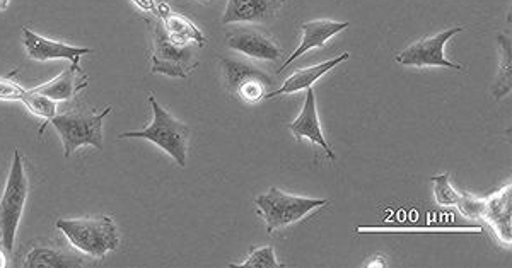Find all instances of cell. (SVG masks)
Instances as JSON below:
<instances>
[{
  "label": "cell",
  "mask_w": 512,
  "mask_h": 268,
  "mask_svg": "<svg viewBox=\"0 0 512 268\" xmlns=\"http://www.w3.org/2000/svg\"><path fill=\"white\" fill-rule=\"evenodd\" d=\"M23 267H81V258L67 255L64 251L59 250V248H52V246H35V248L28 253V257L24 258Z\"/></svg>",
  "instance_id": "19"
},
{
  "label": "cell",
  "mask_w": 512,
  "mask_h": 268,
  "mask_svg": "<svg viewBox=\"0 0 512 268\" xmlns=\"http://www.w3.org/2000/svg\"><path fill=\"white\" fill-rule=\"evenodd\" d=\"M6 255L0 251V268H4L7 265Z\"/></svg>",
  "instance_id": "29"
},
{
  "label": "cell",
  "mask_w": 512,
  "mask_h": 268,
  "mask_svg": "<svg viewBox=\"0 0 512 268\" xmlns=\"http://www.w3.org/2000/svg\"><path fill=\"white\" fill-rule=\"evenodd\" d=\"M9 4H11V0H0V11H6Z\"/></svg>",
  "instance_id": "28"
},
{
  "label": "cell",
  "mask_w": 512,
  "mask_h": 268,
  "mask_svg": "<svg viewBox=\"0 0 512 268\" xmlns=\"http://www.w3.org/2000/svg\"><path fill=\"white\" fill-rule=\"evenodd\" d=\"M132 2L139 7L140 11L146 12V14H156V11H158L156 0H132Z\"/></svg>",
  "instance_id": "26"
},
{
  "label": "cell",
  "mask_w": 512,
  "mask_h": 268,
  "mask_svg": "<svg viewBox=\"0 0 512 268\" xmlns=\"http://www.w3.org/2000/svg\"><path fill=\"white\" fill-rule=\"evenodd\" d=\"M497 48H499V70L495 77L494 88H492V96L495 100L506 98L512 89V72H511V36L506 33L497 35Z\"/></svg>",
  "instance_id": "20"
},
{
  "label": "cell",
  "mask_w": 512,
  "mask_h": 268,
  "mask_svg": "<svg viewBox=\"0 0 512 268\" xmlns=\"http://www.w3.org/2000/svg\"><path fill=\"white\" fill-rule=\"evenodd\" d=\"M355 233H482L478 224H453V222H429V224H403V222H381L371 226H357Z\"/></svg>",
  "instance_id": "15"
},
{
  "label": "cell",
  "mask_w": 512,
  "mask_h": 268,
  "mask_svg": "<svg viewBox=\"0 0 512 268\" xmlns=\"http://www.w3.org/2000/svg\"><path fill=\"white\" fill-rule=\"evenodd\" d=\"M149 105L152 108V123L139 132H125L118 139H146L161 147L169 158L180 168H185L188 161V142L192 137V129L187 123L173 117L164 106L159 105L154 94H149Z\"/></svg>",
  "instance_id": "2"
},
{
  "label": "cell",
  "mask_w": 512,
  "mask_h": 268,
  "mask_svg": "<svg viewBox=\"0 0 512 268\" xmlns=\"http://www.w3.org/2000/svg\"><path fill=\"white\" fill-rule=\"evenodd\" d=\"M431 181L434 183V195H436L437 204L443 205V207L458 204L461 193L456 192V190L451 187L448 173L432 176Z\"/></svg>",
  "instance_id": "23"
},
{
  "label": "cell",
  "mask_w": 512,
  "mask_h": 268,
  "mask_svg": "<svg viewBox=\"0 0 512 268\" xmlns=\"http://www.w3.org/2000/svg\"><path fill=\"white\" fill-rule=\"evenodd\" d=\"M200 4H212V2H216V0H197Z\"/></svg>",
  "instance_id": "30"
},
{
  "label": "cell",
  "mask_w": 512,
  "mask_h": 268,
  "mask_svg": "<svg viewBox=\"0 0 512 268\" xmlns=\"http://www.w3.org/2000/svg\"><path fill=\"white\" fill-rule=\"evenodd\" d=\"M219 69L227 93L243 103L265 100V96L270 93L268 89L274 86L272 77L268 76L265 70L246 60L222 55L219 59Z\"/></svg>",
  "instance_id": "7"
},
{
  "label": "cell",
  "mask_w": 512,
  "mask_h": 268,
  "mask_svg": "<svg viewBox=\"0 0 512 268\" xmlns=\"http://www.w3.org/2000/svg\"><path fill=\"white\" fill-rule=\"evenodd\" d=\"M286 4L287 0H227L222 24L272 23Z\"/></svg>",
  "instance_id": "10"
},
{
  "label": "cell",
  "mask_w": 512,
  "mask_h": 268,
  "mask_svg": "<svg viewBox=\"0 0 512 268\" xmlns=\"http://www.w3.org/2000/svg\"><path fill=\"white\" fill-rule=\"evenodd\" d=\"M24 48L31 60L48 62V60H70L72 64H79V60L93 48L70 47L60 41L48 40L45 36L36 35L28 28H23Z\"/></svg>",
  "instance_id": "11"
},
{
  "label": "cell",
  "mask_w": 512,
  "mask_h": 268,
  "mask_svg": "<svg viewBox=\"0 0 512 268\" xmlns=\"http://www.w3.org/2000/svg\"><path fill=\"white\" fill-rule=\"evenodd\" d=\"M328 204L326 199H309L282 192L279 188H270L267 193L255 199L258 214L267 222L268 234L277 233L280 229L303 221L311 212Z\"/></svg>",
  "instance_id": "6"
},
{
  "label": "cell",
  "mask_w": 512,
  "mask_h": 268,
  "mask_svg": "<svg viewBox=\"0 0 512 268\" xmlns=\"http://www.w3.org/2000/svg\"><path fill=\"white\" fill-rule=\"evenodd\" d=\"M483 219L494 228L502 243H512V183L485 199Z\"/></svg>",
  "instance_id": "14"
},
{
  "label": "cell",
  "mask_w": 512,
  "mask_h": 268,
  "mask_svg": "<svg viewBox=\"0 0 512 268\" xmlns=\"http://www.w3.org/2000/svg\"><path fill=\"white\" fill-rule=\"evenodd\" d=\"M234 267L241 268H284L275 257V251L272 246H262V248H253L250 255L246 257L245 262L238 263Z\"/></svg>",
  "instance_id": "22"
},
{
  "label": "cell",
  "mask_w": 512,
  "mask_h": 268,
  "mask_svg": "<svg viewBox=\"0 0 512 268\" xmlns=\"http://www.w3.org/2000/svg\"><path fill=\"white\" fill-rule=\"evenodd\" d=\"M226 45L233 52L241 53L248 59L275 62L284 57V50L274 36L268 35L267 31L253 24H245L229 31L226 35Z\"/></svg>",
  "instance_id": "9"
},
{
  "label": "cell",
  "mask_w": 512,
  "mask_h": 268,
  "mask_svg": "<svg viewBox=\"0 0 512 268\" xmlns=\"http://www.w3.org/2000/svg\"><path fill=\"white\" fill-rule=\"evenodd\" d=\"M88 88V76L82 72L79 64H72L47 84L35 88L36 93L45 94L53 101H67L76 98L79 91Z\"/></svg>",
  "instance_id": "17"
},
{
  "label": "cell",
  "mask_w": 512,
  "mask_h": 268,
  "mask_svg": "<svg viewBox=\"0 0 512 268\" xmlns=\"http://www.w3.org/2000/svg\"><path fill=\"white\" fill-rule=\"evenodd\" d=\"M364 267L383 268V267H388V263H386V260H384V258L381 257V255H378V257H374V258H371V260H367V263H366V265H364Z\"/></svg>",
  "instance_id": "27"
},
{
  "label": "cell",
  "mask_w": 512,
  "mask_h": 268,
  "mask_svg": "<svg viewBox=\"0 0 512 268\" xmlns=\"http://www.w3.org/2000/svg\"><path fill=\"white\" fill-rule=\"evenodd\" d=\"M30 193V181L24 168V159L16 149L12 158L11 171L7 176L6 188L0 199V245L4 250L14 251L19 222L23 217L24 205Z\"/></svg>",
  "instance_id": "4"
},
{
  "label": "cell",
  "mask_w": 512,
  "mask_h": 268,
  "mask_svg": "<svg viewBox=\"0 0 512 268\" xmlns=\"http://www.w3.org/2000/svg\"><path fill=\"white\" fill-rule=\"evenodd\" d=\"M18 70L14 69L9 76L0 77V100L21 101L24 89L19 86L18 82L12 81V76H16Z\"/></svg>",
  "instance_id": "25"
},
{
  "label": "cell",
  "mask_w": 512,
  "mask_h": 268,
  "mask_svg": "<svg viewBox=\"0 0 512 268\" xmlns=\"http://www.w3.org/2000/svg\"><path fill=\"white\" fill-rule=\"evenodd\" d=\"M456 207L468 219H480V217H483V210H485V199H477V197H473L472 193H463V195H460Z\"/></svg>",
  "instance_id": "24"
},
{
  "label": "cell",
  "mask_w": 512,
  "mask_h": 268,
  "mask_svg": "<svg viewBox=\"0 0 512 268\" xmlns=\"http://www.w3.org/2000/svg\"><path fill=\"white\" fill-rule=\"evenodd\" d=\"M21 103H23L28 110L35 115V117L43 120V125L40 129V137L45 134L53 117L57 115V101L50 100L45 94L36 93L35 89H24L23 96H21Z\"/></svg>",
  "instance_id": "21"
},
{
  "label": "cell",
  "mask_w": 512,
  "mask_h": 268,
  "mask_svg": "<svg viewBox=\"0 0 512 268\" xmlns=\"http://www.w3.org/2000/svg\"><path fill=\"white\" fill-rule=\"evenodd\" d=\"M161 21H163L164 28L168 31L169 38L180 43V45H188V43H197L198 47H205V36L202 31L198 30L197 26L190 21V19L181 16L178 12L171 11L168 4H158V11H156Z\"/></svg>",
  "instance_id": "18"
},
{
  "label": "cell",
  "mask_w": 512,
  "mask_h": 268,
  "mask_svg": "<svg viewBox=\"0 0 512 268\" xmlns=\"http://www.w3.org/2000/svg\"><path fill=\"white\" fill-rule=\"evenodd\" d=\"M349 26V21H333V19H313V21H306V23L301 24L303 40L299 43V47L292 52L291 57L282 64L279 72L286 70L292 62H296L299 57H303L304 53L309 52V50L325 47L333 36L347 30Z\"/></svg>",
  "instance_id": "13"
},
{
  "label": "cell",
  "mask_w": 512,
  "mask_h": 268,
  "mask_svg": "<svg viewBox=\"0 0 512 268\" xmlns=\"http://www.w3.org/2000/svg\"><path fill=\"white\" fill-rule=\"evenodd\" d=\"M461 31L465 30L458 26V28L441 31L436 35L420 38L419 41H415L410 47L405 48L403 52L398 53L396 62L407 65V67H446V69L463 70L460 64H454L444 55L446 43Z\"/></svg>",
  "instance_id": "8"
},
{
  "label": "cell",
  "mask_w": 512,
  "mask_h": 268,
  "mask_svg": "<svg viewBox=\"0 0 512 268\" xmlns=\"http://www.w3.org/2000/svg\"><path fill=\"white\" fill-rule=\"evenodd\" d=\"M144 21L151 31V74L180 77V79L190 76L198 65L200 47L197 43L180 45L171 40L158 14H146Z\"/></svg>",
  "instance_id": "1"
},
{
  "label": "cell",
  "mask_w": 512,
  "mask_h": 268,
  "mask_svg": "<svg viewBox=\"0 0 512 268\" xmlns=\"http://www.w3.org/2000/svg\"><path fill=\"white\" fill-rule=\"evenodd\" d=\"M349 59L350 53L345 52L335 57V59L326 60L323 64L313 65V67H308V69L297 70V72H294L277 91H270V93L265 96V100H274L277 96L299 93V91H306L308 88H313V84H315L318 79L328 74L330 70L335 69L338 64H342V62Z\"/></svg>",
  "instance_id": "16"
},
{
  "label": "cell",
  "mask_w": 512,
  "mask_h": 268,
  "mask_svg": "<svg viewBox=\"0 0 512 268\" xmlns=\"http://www.w3.org/2000/svg\"><path fill=\"white\" fill-rule=\"evenodd\" d=\"M291 134L294 139L303 140L308 139L316 146H320L325 151L326 158L335 161L337 154L333 152L330 144L326 142L323 130H321L320 117H318V108H316L315 89H306V100H304L303 111L299 113V117L289 125Z\"/></svg>",
  "instance_id": "12"
},
{
  "label": "cell",
  "mask_w": 512,
  "mask_h": 268,
  "mask_svg": "<svg viewBox=\"0 0 512 268\" xmlns=\"http://www.w3.org/2000/svg\"><path fill=\"white\" fill-rule=\"evenodd\" d=\"M55 226L79 253L96 260H103L110 251L117 250L122 241L117 224L110 216L59 219Z\"/></svg>",
  "instance_id": "3"
},
{
  "label": "cell",
  "mask_w": 512,
  "mask_h": 268,
  "mask_svg": "<svg viewBox=\"0 0 512 268\" xmlns=\"http://www.w3.org/2000/svg\"><path fill=\"white\" fill-rule=\"evenodd\" d=\"M113 108L108 106L101 113L93 110H70L55 115L50 125L57 130L64 144V156L69 159L82 146H93L103 151V122Z\"/></svg>",
  "instance_id": "5"
}]
</instances>
